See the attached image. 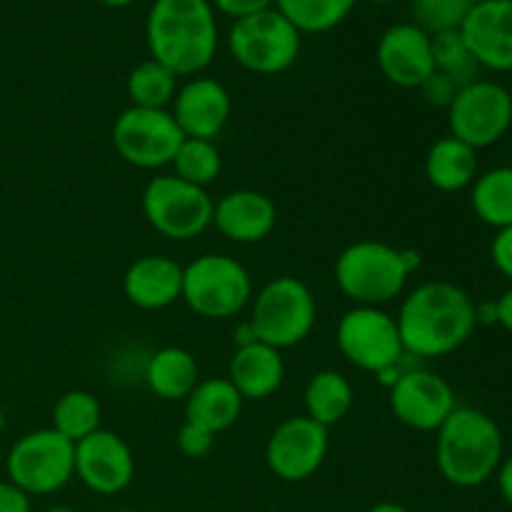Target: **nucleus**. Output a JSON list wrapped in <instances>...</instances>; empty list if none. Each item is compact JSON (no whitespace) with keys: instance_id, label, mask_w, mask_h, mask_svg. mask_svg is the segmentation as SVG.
Segmentation results:
<instances>
[{"instance_id":"obj_1","label":"nucleus","mask_w":512,"mask_h":512,"mask_svg":"<svg viewBox=\"0 0 512 512\" xmlns=\"http://www.w3.org/2000/svg\"><path fill=\"white\" fill-rule=\"evenodd\" d=\"M395 320L405 353L425 360L455 353L478 328L475 300L448 280H428L410 290Z\"/></svg>"},{"instance_id":"obj_2","label":"nucleus","mask_w":512,"mask_h":512,"mask_svg":"<svg viewBox=\"0 0 512 512\" xmlns=\"http://www.w3.org/2000/svg\"><path fill=\"white\" fill-rule=\"evenodd\" d=\"M150 58L178 78L203 73L218 53V20L210 0H155L145 20Z\"/></svg>"},{"instance_id":"obj_3","label":"nucleus","mask_w":512,"mask_h":512,"mask_svg":"<svg viewBox=\"0 0 512 512\" xmlns=\"http://www.w3.org/2000/svg\"><path fill=\"white\" fill-rule=\"evenodd\" d=\"M505 458L500 425L478 408H458L435 430V465L445 483L480 488L495 478Z\"/></svg>"},{"instance_id":"obj_4","label":"nucleus","mask_w":512,"mask_h":512,"mask_svg":"<svg viewBox=\"0 0 512 512\" xmlns=\"http://www.w3.org/2000/svg\"><path fill=\"white\" fill-rule=\"evenodd\" d=\"M420 255L415 250L395 248L385 240H355L335 258V285L355 305L383 308L400 298Z\"/></svg>"},{"instance_id":"obj_5","label":"nucleus","mask_w":512,"mask_h":512,"mask_svg":"<svg viewBox=\"0 0 512 512\" xmlns=\"http://www.w3.org/2000/svg\"><path fill=\"white\" fill-rule=\"evenodd\" d=\"M318 303L308 285L293 275L268 280L250 300V320L255 335L273 348H295L313 333Z\"/></svg>"},{"instance_id":"obj_6","label":"nucleus","mask_w":512,"mask_h":512,"mask_svg":"<svg viewBox=\"0 0 512 512\" xmlns=\"http://www.w3.org/2000/svg\"><path fill=\"white\" fill-rule=\"evenodd\" d=\"M180 300L200 318H235L253 300V278L240 260L223 253H205L183 268Z\"/></svg>"},{"instance_id":"obj_7","label":"nucleus","mask_w":512,"mask_h":512,"mask_svg":"<svg viewBox=\"0 0 512 512\" xmlns=\"http://www.w3.org/2000/svg\"><path fill=\"white\" fill-rule=\"evenodd\" d=\"M5 473L28 498L58 493L75 478V443L53 428L30 430L10 445Z\"/></svg>"},{"instance_id":"obj_8","label":"nucleus","mask_w":512,"mask_h":512,"mask_svg":"<svg viewBox=\"0 0 512 512\" xmlns=\"http://www.w3.org/2000/svg\"><path fill=\"white\" fill-rule=\"evenodd\" d=\"M143 215L150 228L168 240H193L213 225L215 200L178 175H155L143 188Z\"/></svg>"},{"instance_id":"obj_9","label":"nucleus","mask_w":512,"mask_h":512,"mask_svg":"<svg viewBox=\"0 0 512 512\" xmlns=\"http://www.w3.org/2000/svg\"><path fill=\"white\" fill-rule=\"evenodd\" d=\"M303 35L275 8L235 20L228 33V50L235 63L255 75H278L293 68Z\"/></svg>"},{"instance_id":"obj_10","label":"nucleus","mask_w":512,"mask_h":512,"mask_svg":"<svg viewBox=\"0 0 512 512\" xmlns=\"http://www.w3.org/2000/svg\"><path fill=\"white\" fill-rule=\"evenodd\" d=\"M335 343L353 368L373 375L400 368L405 355L395 315L373 305H353L345 310L335 328Z\"/></svg>"},{"instance_id":"obj_11","label":"nucleus","mask_w":512,"mask_h":512,"mask_svg":"<svg viewBox=\"0 0 512 512\" xmlns=\"http://www.w3.org/2000/svg\"><path fill=\"white\" fill-rule=\"evenodd\" d=\"M450 135L475 150L500 143L512 128V93L495 80H475L455 93L448 108Z\"/></svg>"},{"instance_id":"obj_12","label":"nucleus","mask_w":512,"mask_h":512,"mask_svg":"<svg viewBox=\"0 0 512 512\" xmlns=\"http://www.w3.org/2000/svg\"><path fill=\"white\" fill-rule=\"evenodd\" d=\"M183 130L168 108H125L113 123V148L128 165L140 170H160L173 163Z\"/></svg>"},{"instance_id":"obj_13","label":"nucleus","mask_w":512,"mask_h":512,"mask_svg":"<svg viewBox=\"0 0 512 512\" xmlns=\"http://www.w3.org/2000/svg\"><path fill=\"white\" fill-rule=\"evenodd\" d=\"M328 428L308 415H293L275 425L265 443V465L283 483L310 480L328 458Z\"/></svg>"},{"instance_id":"obj_14","label":"nucleus","mask_w":512,"mask_h":512,"mask_svg":"<svg viewBox=\"0 0 512 512\" xmlns=\"http://www.w3.org/2000/svg\"><path fill=\"white\" fill-rule=\"evenodd\" d=\"M388 403L395 420L418 433H435L458 408L448 380L425 368L403 370L390 388Z\"/></svg>"},{"instance_id":"obj_15","label":"nucleus","mask_w":512,"mask_h":512,"mask_svg":"<svg viewBox=\"0 0 512 512\" xmlns=\"http://www.w3.org/2000/svg\"><path fill=\"white\" fill-rule=\"evenodd\" d=\"M75 478L98 495H118L133 483L135 458L113 430H95L75 443Z\"/></svg>"},{"instance_id":"obj_16","label":"nucleus","mask_w":512,"mask_h":512,"mask_svg":"<svg viewBox=\"0 0 512 512\" xmlns=\"http://www.w3.org/2000/svg\"><path fill=\"white\" fill-rule=\"evenodd\" d=\"M375 60L385 80L405 90H418L435 70L430 35L413 23L390 25L380 35Z\"/></svg>"},{"instance_id":"obj_17","label":"nucleus","mask_w":512,"mask_h":512,"mask_svg":"<svg viewBox=\"0 0 512 512\" xmlns=\"http://www.w3.org/2000/svg\"><path fill=\"white\" fill-rule=\"evenodd\" d=\"M170 113L185 138L215 140L233 115V98L220 80L195 75L178 88Z\"/></svg>"},{"instance_id":"obj_18","label":"nucleus","mask_w":512,"mask_h":512,"mask_svg":"<svg viewBox=\"0 0 512 512\" xmlns=\"http://www.w3.org/2000/svg\"><path fill=\"white\" fill-rule=\"evenodd\" d=\"M460 35L480 68L512 73V0L475 3L460 25Z\"/></svg>"},{"instance_id":"obj_19","label":"nucleus","mask_w":512,"mask_h":512,"mask_svg":"<svg viewBox=\"0 0 512 512\" xmlns=\"http://www.w3.org/2000/svg\"><path fill=\"white\" fill-rule=\"evenodd\" d=\"M275 223H278V208L260 190H230L213 208L215 230L240 245L265 240L275 230Z\"/></svg>"},{"instance_id":"obj_20","label":"nucleus","mask_w":512,"mask_h":512,"mask_svg":"<svg viewBox=\"0 0 512 512\" xmlns=\"http://www.w3.org/2000/svg\"><path fill=\"white\" fill-rule=\"evenodd\" d=\"M123 293L140 310H165L183 295V265L168 255H143L128 265Z\"/></svg>"},{"instance_id":"obj_21","label":"nucleus","mask_w":512,"mask_h":512,"mask_svg":"<svg viewBox=\"0 0 512 512\" xmlns=\"http://www.w3.org/2000/svg\"><path fill=\"white\" fill-rule=\"evenodd\" d=\"M228 380L243 400H268L285 380L283 350L263 340L240 345L230 358Z\"/></svg>"},{"instance_id":"obj_22","label":"nucleus","mask_w":512,"mask_h":512,"mask_svg":"<svg viewBox=\"0 0 512 512\" xmlns=\"http://www.w3.org/2000/svg\"><path fill=\"white\" fill-rule=\"evenodd\" d=\"M243 403L245 400L228 378H205L185 398V423L220 435L238 423Z\"/></svg>"},{"instance_id":"obj_23","label":"nucleus","mask_w":512,"mask_h":512,"mask_svg":"<svg viewBox=\"0 0 512 512\" xmlns=\"http://www.w3.org/2000/svg\"><path fill=\"white\" fill-rule=\"evenodd\" d=\"M478 173V150L453 135L435 140L425 155V178L440 193H460L470 188Z\"/></svg>"},{"instance_id":"obj_24","label":"nucleus","mask_w":512,"mask_h":512,"mask_svg":"<svg viewBox=\"0 0 512 512\" xmlns=\"http://www.w3.org/2000/svg\"><path fill=\"white\" fill-rule=\"evenodd\" d=\"M145 383L160 400H185L200 383L198 360L190 350L168 345L155 350L145 363Z\"/></svg>"},{"instance_id":"obj_25","label":"nucleus","mask_w":512,"mask_h":512,"mask_svg":"<svg viewBox=\"0 0 512 512\" xmlns=\"http://www.w3.org/2000/svg\"><path fill=\"white\" fill-rule=\"evenodd\" d=\"M303 403L308 418H313L323 428H333V425L343 423L353 410V385L338 370H320L305 385Z\"/></svg>"},{"instance_id":"obj_26","label":"nucleus","mask_w":512,"mask_h":512,"mask_svg":"<svg viewBox=\"0 0 512 512\" xmlns=\"http://www.w3.org/2000/svg\"><path fill=\"white\" fill-rule=\"evenodd\" d=\"M470 208L480 223L495 230L512 225V168H490L470 185Z\"/></svg>"},{"instance_id":"obj_27","label":"nucleus","mask_w":512,"mask_h":512,"mask_svg":"<svg viewBox=\"0 0 512 512\" xmlns=\"http://www.w3.org/2000/svg\"><path fill=\"white\" fill-rule=\"evenodd\" d=\"M358 0H275L273 8L298 30L300 35L328 33L335 30L350 13Z\"/></svg>"},{"instance_id":"obj_28","label":"nucleus","mask_w":512,"mask_h":512,"mask_svg":"<svg viewBox=\"0 0 512 512\" xmlns=\"http://www.w3.org/2000/svg\"><path fill=\"white\" fill-rule=\"evenodd\" d=\"M178 88V75L153 58L135 65L125 80V93H128L133 108L165 110L168 105H173Z\"/></svg>"},{"instance_id":"obj_29","label":"nucleus","mask_w":512,"mask_h":512,"mask_svg":"<svg viewBox=\"0 0 512 512\" xmlns=\"http://www.w3.org/2000/svg\"><path fill=\"white\" fill-rule=\"evenodd\" d=\"M100 428H103V408L88 390H68L53 405V430H58L70 443H80Z\"/></svg>"},{"instance_id":"obj_30","label":"nucleus","mask_w":512,"mask_h":512,"mask_svg":"<svg viewBox=\"0 0 512 512\" xmlns=\"http://www.w3.org/2000/svg\"><path fill=\"white\" fill-rule=\"evenodd\" d=\"M433 45V65L440 75L450 80L455 88H465V85L480 80V63L473 58L470 48L465 45L460 30H450V33H438L430 38Z\"/></svg>"},{"instance_id":"obj_31","label":"nucleus","mask_w":512,"mask_h":512,"mask_svg":"<svg viewBox=\"0 0 512 512\" xmlns=\"http://www.w3.org/2000/svg\"><path fill=\"white\" fill-rule=\"evenodd\" d=\"M170 165L175 170L173 175H178L180 180L208 190V185L220 178L223 158H220V150L213 140L185 138Z\"/></svg>"},{"instance_id":"obj_32","label":"nucleus","mask_w":512,"mask_h":512,"mask_svg":"<svg viewBox=\"0 0 512 512\" xmlns=\"http://www.w3.org/2000/svg\"><path fill=\"white\" fill-rule=\"evenodd\" d=\"M470 8H473L470 0H413L410 15H413V25L433 38L438 33L460 30Z\"/></svg>"},{"instance_id":"obj_33","label":"nucleus","mask_w":512,"mask_h":512,"mask_svg":"<svg viewBox=\"0 0 512 512\" xmlns=\"http://www.w3.org/2000/svg\"><path fill=\"white\" fill-rule=\"evenodd\" d=\"M175 440H178L180 453H183L185 458H193V460L205 458V455H208L215 445V435L208 433V430L198 428V425H193V423L180 425L178 438Z\"/></svg>"},{"instance_id":"obj_34","label":"nucleus","mask_w":512,"mask_h":512,"mask_svg":"<svg viewBox=\"0 0 512 512\" xmlns=\"http://www.w3.org/2000/svg\"><path fill=\"white\" fill-rule=\"evenodd\" d=\"M418 90H420V95H423V100L430 105V108H443V110L450 108L455 93H458V88H455V85L450 83L445 75H440L438 70H433V75H430V78L425 80V83L420 85Z\"/></svg>"},{"instance_id":"obj_35","label":"nucleus","mask_w":512,"mask_h":512,"mask_svg":"<svg viewBox=\"0 0 512 512\" xmlns=\"http://www.w3.org/2000/svg\"><path fill=\"white\" fill-rule=\"evenodd\" d=\"M490 258L500 275L512 280V225L503 230H495V238L490 243Z\"/></svg>"},{"instance_id":"obj_36","label":"nucleus","mask_w":512,"mask_h":512,"mask_svg":"<svg viewBox=\"0 0 512 512\" xmlns=\"http://www.w3.org/2000/svg\"><path fill=\"white\" fill-rule=\"evenodd\" d=\"M210 3H213L215 10L228 15V18L240 20V18H248V15L263 13V10L273 8L275 0H210Z\"/></svg>"},{"instance_id":"obj_37","label":"nucleus","mask_w":512,"mask_h":512,"mask_svg":"<svg viewBox=\"0 0 512 512\" xmlns=\"http://www.w3.org/2000/svg\"><path fill=\"white\" fill-rule=\"evenodd\" d=\"M0 512H30V498L10 480H0Z\"/></svg>"},{"instance_id":"obj_38","label":"nucleus","mask_w":512,"mask_h":512,"mask_svg":"<svg viewBox=\"0 0 512 512\" xmlns=\"http://www.w3.org/2000/svg\"><path fill=\"white\" fill-rule=\"evenodd\" d=\"M495 478H498V488H500V495H503L505 503L512 508V455L508 458H503V463H500L498 473H495Z\"/></svg>"},{"instance_id":"obj_39","label":"nucleus","mask_w":512,"mask_h":512,"mask_svg":"<svg viewBox=\"0 0 512 512\" xmlns=\"http://www.w3.org/2000/svg\"><path fill=\"white\" fill-rule=\"evenodd\" d=\"M495 313H498V325L508 330L512 335V288L505 290L498 300H495Z\"/></svg>"},{"instance_id":"obj_40","label":"nucleus","mask_w":512,"mask_h":512,"mask_svg":"<svg viewBox=\"0 0 512 512\" xmlns=\"http://www.w3.org/2000/svg\"><path fill=\"white\" fill-rule=\"evenodd\" d=\"M368 512H410V510L405 508V505L390 503V500H385V503H375Z\"/></svg>"},{"instance_id":"obj_41","label":"nucleus","mask_w":512,"mask_h":512,"mask_svg":"<svg viewBox=\"0 0 512 512\" xmlns=\"http://www.w3.org/2000/svg\"><path fill=\"white\" fill-rule=\"evenodd\" d=\"M98 3L108 5V8H128V5L135 3V0H98Z\"/></svg>"},{"instance_id":"obj_42","label":"nucleus","mask_w":512,"mask_h":512,"mask_svg":"<svg viewBox=\"0 0 512 512\" xmlns=\"http://www.w3.org/2000/svg\"><path fill=\"white\" fill-rule=\"evenodd\" d=\"M43 512H78V510L68 508V505H55V508H48V510H43Z\"/></svg>"},{"instance_id":"obj_43","label":"nucleus","mask_w":512,"mask_h":512,"mask_svg":"<svg viewBox=\"0 0 512 512\" xmlns=\"http://www.w3.org/2000/svg\"><path fill=\"white\" fill-rule=\"evenodd\" d=\"M370 3H378V5H388V3H395V0H370Z\"/></svg>"},{"instance_id":"obj_44","label":"nucleus","mask_w":512,"mask_h":512,"mask_svg":"<svg viewBox=\"0 0 512 512\" xmlns=\"http://www.w3.org/2000/svg\"><path fill=\"white\" fill-rule=\"evenodd\" d=\"M113 512H138V510H113Z\"/></svg>"},{"instance_id":"obj_45","label":"nucleus","mask_w":512,"mask_h":512,"mask_svg":"<svg viewBox=\"0 0 512 512\" xmlns=\"http://www.w3.org/2000/svg\"><path fill=\"white\" fill-rule=\"evenodd\" d=\"M470 3H473V5H475V3H485V0H470Z\"/></svg>"}]
</instances>
